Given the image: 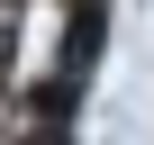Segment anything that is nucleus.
Returning a JSON list of instances; mask_svg holds the SVG:
<instances>
[{"label": "nucleus", "instance_id": "1", "mask_svg": "<svg viewBox=\"0 0 154 145\" xmlns=\"http://www.w3.org/2000/svg\"><path fill=\"white\" fill-rule=\"evenodd\" d=\"M18 9L27 0H0V82H18Z\"/></svg>", "mask_w": 154, "mask_h": 145}, {"label": "nucleus", "instance_id": "2", "mask_svg": "<svg viewBox=\"0 0 154 145\" xmlns=\"http://www.w3.org/2000/svg\"><path fill=\"white\" fill-rule=\"evenodd\" d=\"M36 145H63V136H36Z\"/></svg>", "mask_w": 154, "mask_h": 145}]
</instances>
